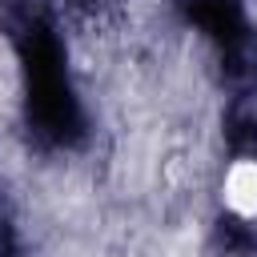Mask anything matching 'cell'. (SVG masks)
<instances>
[{"mask_svg": "<svg viewBox=\"0 0 257 257\" xmlns=\"http://www.w3.org/2000/svg\"><path fill=\"white\" fill-rule=\"evenodd\" d=\"M221 205L241 221H257V157L229 161L221 173Z\"/></svg>", "mask_w": 257, "mask_h": 257, "instance_id": "cell-1", "label": "cell"}]
</instances>
